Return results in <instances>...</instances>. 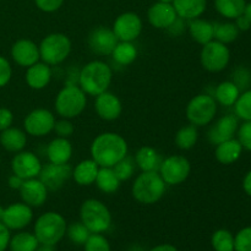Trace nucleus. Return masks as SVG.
Returning <instances> with one entry per match:
<instances>
[{"mask_svg": "<svg viewBox=\"0 0 251 251\" xmlns=\"http://www.w3.org/2000/svg\"><path fill=\"white\" fill-rule=\"evenodd\" d=\"M68 223L63 215L55 211H48L39 216L33 226V233L39 244L55 247L66 235Z\"/></svg>", "mask_w": 251, "mask_h": 251, "instance_id": "obj_3", "label": "nucleus"}, {"mask_svg": "<svg viewBox=\"0 0 251 251\" xmlns=\"http://www.w3.org/2000/svg\"><path fill=\"white\" fill-rule=\"evenodd\" d=\"M12 77V68L5 56L0 55V88L5 87Z\"/></svg>", "mask_w": 251, "mask_h": 251, "instance_id": "obj_46", "label": "nucleus"}, {"mask_svg": "<svg viewBox=\"0 0 251 251\" xmlns=\"http://www.w3.org/2000/svg\"><path fill=\"white\" fill-rule=\"evenodd\" d=\"M33 221V210L25 202H15L4 210L1 222L10 230H24Z\"/></svg>", "mask_w": 251, "mask_h": 251, "instance_id": "obj_16", "label": "nucleus"}, {"mask_svg": "<svg viewBox=\"0 0 251 251\" xmlns=\"http://www.w3.org/2000/svg\"><path fill=\"white\" fill-rule=\"evenodd\" d=\"M55 115L46 108L31 110L24 119V130L33 137H44L50 134L55 124Z\"/></svg>", "mask_w": 251, "mask_h": 251, "instance_id": "obj_11", "label": "nucleus"}, {"mask_svg": "<svg viewBox=\"0 0 251 251\" xmlns=\"http://www.w3.org/2000/svg\"><path fill=\"white\" fill-rule=\"evenodd\" d=\"M238 127H239V119L237 115H223L208 130V141L212 145H218L221 142L233 139L237 135Z\"/></svg>", "mask_w": 251, "mask_h": 251, "instance_id": "obj_18", "label": "nucleus"}, {"mask_svg": "<svg viewBox=\"0 0 251 251\" xmlns=\"http://www.w3.org/2000/svg\"><path fill=\"white\" fill-rule=\"evenodd\" d=\"M98 171H100V166L92 158L83 159V161L78 162L73 168L71 178L74 179V181L77 185L90 186L95 184Z\"/></svg>", "mask_w": 251, "mask_h": 251, "instance_id": "obj_25", "label": "nucleus"}, {"mask_svg": "<svg viewBox=\"0 0 251 251\" xmlns=\"http://www.w3.org/2000/svg\"><path fill=\"white\" fill-rule=\"evenodd\" d=\"M233 82L240 91H245L251 85V71L247 68L237 69L233 74Z\"/></svg>", "mask_w": 251, "mask_h": 251, "instance_id": "obj_44", "label": "nucleus"}, {"mask_svg": "<svg viewBox=\"0 0 251 251\" xmlns=\"http://www.w3.org/2000/svg\"><path fill=\"white\" fill-rule=\"evenodd\" d=\"M113 81V70L102 60H92L78 71V86L87 96H96L109 90Z\"/></svg>", "mask_w": 251, "mask_h": 251, "instance_id": "obj_2", "label": "nucleus"}, {"mask_svg": "<svg viewBox=\"0 0 251 251\" xmlns=\"http://www.w3.org/2000/svg\"><path fill=\"white\" fill-rule=\"evenodd\" d=\"M243 189H244L245 194L251 198V171L248 172L243 179Z\"/></svg>", "mask_w": 251, "mask_h": 251, "instance_id": "obj_52", "label": "nucleus"}, {"mask_svg": "<svg viewBox=\"0 0 251 251\" xmlns=\"http://www.w3.org/2000/svg\"><path fill=\"white\" fill-rule=\"evenodd\" d=\"M243 146L239 142V140L233 137V139L223 141L221 144L216 145L215 157L217 162L225 166L235 163L240 158L243 153Z\"/></svg>", "mask_w": 251, "mask_h": 251, "instance_id": "obj_24", "label": "nucleus"}, {"mask_svg": "<svg viewBox=\"0 0 251 251\" xmlns=\"http://www.w3.org/2000/svg\"><path fill=\"white\" fill-rule=\"evenodd\" d=\"M172 4L178 17L190 21L202 16L207 7V0H173Z\"/></svg>", "mask_w": 251, "mask_h": 251, "instance_id": "obj_26", "label": "nucleus"}, {"mask_svg": "<svg viewBox=\"0 0 251 251\" xmlns=\"http://www.w3.org/2000/svg\"><path fill=\"white\" fill-rule=\"evenodd\" d=\"M188 31L191 39L201 46L213 41V34H215L213 24L205 19L198 17V19L190 20L188 25Z\"/></svg>", "mask_w": 251, "mask_h": 251, "instance_id": "obj_27", "label": "nucleus"}, {"mask_svg": "<svg viewBox=\"0 0 251 251\" xmlns=\"http://www.w3.org/2000/svg\"><path fill=\"white\" fill-rule=\"evenodd\" d=\"M53 131L55 132L56 137H64V139H69L75 132V126L71 123L70 119H65V118H60V119L55 120L54 124Z\"/></svg>", "mask_w": 251, "mask_h": 251, "instance_id": "obj_43", "label": "nucleus"}, {"mask_svg": "<svg viewBox=\"0 0 251 251\" xmlns=\"http://www.w3.org/2000/svg\"><path fill=\"white\" fill-rule=\"evenodd\" d=\"M91 158L100 167L113 168L127 156L129 146L124 137L118 132L105 131L97 135L91 144Z\"/></svg>", "mask_w": 251, "mask_h": 251, "instance_id": "obj_1", "label": "nucleus"}, {"mask_svg": "<svg viewBox=\"0 0 251 251\" xmlns=\"http://www.w3.org/2000/svg\"><path fill=\"white\" fill-rule=\"evenodd\" d=\"M237 135L243 149L251 152V120L250 122H244L242 125H239Z\"/></svg>", "mask_w": 251, "mask_h": 251, "instance_id": "obj_45", "label": "nucleus"}, {"mask_svg": "<svg viewBox=\"0 0 251 251\" xmlns=\"http://www.w3.org/2000/svg\"><path fill=\"white\" fill-rule=\"evenodd\" d=\"M176 19L178 15L171 2L157 1L147 10V20L157 29H168Z\"/></svg>", "mask_w": 251, "mask_h": 251, "instance_id": "obj_21", "label": "nucleus"}, {"mask_svg": "<svg viewBox=\"0 0 251 251\" xmlns=\"http://www.w3.org/2000/svg\"><path fill=\"white\" fill-rule=\"evenodd\" d=\"M247 0H215L216 11L227 20H235L244 14Z\"/></svg>", "mask_w": 251, "mask_h": 251, "instance_id": "obj_34", "label": "nucleus"}, {"mask_svg": "<svg viewBox=\"0 0 251 251\" xmlns=\"http://www.w3.org/2000/svg\"><path fill=\"white\" fill-rule=\"evenodd\" d=\"M87 105V95L78 85H65L56 95L54 109L60 118L74 119L83 113Z\"/></svg>", "mask_w": 251, "mask_h": 251, "instance_id": "obj_5", "label": "nucleus"}, {"mask_svg": "<svg viewBox=\"0 0 251 251\" xmlns=\"http://www.w3.org/2000/svg\"><path fill=\"white\" fill-rule=\"evenodd\" d=\"M34 4L41 11L51 14V12L58 11L63 6L64 0H34Z\"/></svg>", "mask_w": 251, "mask_h": 251, "instance_id": "obj_47", "label": "nucleus"}, {"mask_svg": "<svg viewBox=\"0 0 251 251\" xmlns=\"http://www.w3.org/2000/svg\"><path fill=\"white\" fill-rule=\"evenodd\" d=\"M240 93H242V91L239 90V87L233 81H223V82L218 83L217 87L215 88V95H213L215 97L213 98L221 105L233 107Z\"/></svg>", "mask_w": 251, "mask_h": 251, "instance_id": "obj_30", "label": "nucleus"}, {"mask_svg": "<svg viewBox=\"0 0 251 251\" xmlns=\"http://www.w3.org/2000/svg\"><path fill=\"white\" fill-rule=\"evenodd\" d=\"M11 58L22 68H28L41 60L38 44L28 38L17 39L11 47Z\"/></svg>", "mask_w": 251, "mask_h": 251, "instance_id": "obj_19", "label": "nucleus"}, {"mask_svg": "<svg viewBox=\"0 0 251 251\" xmlns=\"http://www.w3.org/2000/svg\"><path fill=\"white\" fill-rule=\"evenodd\" d=\"M113 171H114L115 176H118L120 181H126L134 176L135 162L130 157L126 156L113 167Z\"/></svg>", "mask_w": 251, "mask_h": 251, "instance_id": "obj_41", "label": "nucleus"}, {"mask_svg": "<svg viewBox=\"0 0 251 251\" xmlns=\"http://www.w3.org/2000/svg\"><path fill=\"white\" fill-rule=\"evenodd\" d=\"M85 251H112L110 243L102 233H91L88 239L83 244Z\"/></svg>", "mask_w": 251, "mask_h": 251, "instance_id": "obj_40", "label": "nucleus"}, {"mask_svg": "<svg viewBox=\"0 0 251 251\" xmlns=\"http://www.w3.org/2000/svg\"><path fill=\"white\" fill-rule=\"evenodd\" d=\"M80 221L91 233H105L112 226L109 208L97 199H87L80 207Z\"/></svg>", "mask_w": 251, "mask_h": 251, "instance_id": "obj_7", "label": "nucleus"}, {"mask_svg": "<svg viewBox=\"0 0 251 251\" xmlns=\"http://www.w3.org/2000/svg\"><path fill=\"white\" fill-rule=\"evenodd\" d=\"M230 61V50L227 44L213 41L203 44L200 51L201 66L208 73H221Z\"/></svg>", "mask_w": 251, "mask_h": 251, "instance_id": "obj_10", "label": "nucleus"}, {"mask_svg": "<svg viewBox=\"0 0 251 251\" xmlns=\"http://www.w3.org/2000/svg\"><path fill=\"white\" fill-rule=\"evenodd\" d=\"M47 157L50 163L66 164L73 157V145L70 140L55 137L47 146Z\"/></svg>", "mask_w": 251, "mask_h": 251, "instance_id": "obj_23", "label": "nucleus"}, {"mask_svg": "<svg viewBox=\"0 0 251 251\" xmlns=\"http://www.w3.org/2000/svg\"><path fill=\"white\" fill-rule=\"evenodd\" d=\"M134 162L141 172H158L162 161L153 147L142 146L135 153Z\"/></svg>", "mask_w": 251, "mask_h": 251, "instance_id": "obj_29", "label": "nucleus"}, {"mask_svg": "<svg viewBox=\"0 0 251 251\" xmlns=\"http://www.w3.org/2000/svg\"><path fill=\"white\" fill-rule=\"evenodd\" d=\"M149 251H179L176 249V247L172 244H159L156 245V247L151 248Z\"/></svg>", "mask_w": 251, "mask_h": 251, "instance_id": "obj_53", "label": "nucleus"}, {"mask_svg": "<svg viewBox=\"0 0 251 251\" xmlns=\"http://www.w3.org/2000/svg\"><path fill=\"white\" fill-rule=\"evenodd\" d=\"M42 162L36 153L31 151H20L11 161L12 174H16L21 179L38 178L42 169Z\"/></svg>", "mask_w": 251, "mask_h": 251, "instance_id": "obj_15", "label": "nucleus"}, {"mask_svg": "<svg viewBox=\"0 0 251 251\" xmlns=\"http://www.w3.org/2000/svg\"><path fill=\"white\" fill-rule=\"evenodd\" d=\"M11 230L2 222H0V251H6L9 249V243L11 239Z\"/></svg>", "mask_w": 251, "mask_h": 251, "instance_id": "obj_49", "label": "nucleus"}, {"mask_svg": "<svg viewBox=\"0 0 251 251\" xmlns=\"http://www.w3.org/2000/svg\"><path fill=\"white\" fill-rule=\"evenodd\" d=\"M14 123V114L7 108H0V132L9 129Z\"/></svg>", "mask_w": 251, "mask_h": 251, "instance_id": "obj_48", "label": "nucleus"}, {"mask_svg": "<svg viewBox=\"0 0 251 251\" xmlns=\"http://www.w3.org/2000/svg\"><path fill=\"white\" fill-rule=\"evenodd\" d=\"M234 24L240 32L248 31V29L251 28V22L244 16V15H240L239 17H237V19L234 20Z\"/></svg>", "mask_w": 251, "mask_h": 251, "instance_id": "obj_50", "label": "nucleus"}, {"mask_svg": "<svg viewBox=\"0 0 251 251\" xmlns=\"http://www.w3.org/2000/svg\"><path fill=\"white\" fill-rule=\"evenodd\" d=\"M157 1H161V2H173V0H157Z\"/></svg>", "mask_w": 251, "mask_h": 251, "instance_id": "obj_57", "label": "nucleus"}, {"mask_svg": "<svg viewBox=\"0 0 251 251\" xmlns=\"http://www.w3.org/2000/svg\"><path fill=\"white\" fill-rule=\"evenodd\" d=\"M36 251H55V250H54V247H50V245L39 244V247L37 248Z\"/></svg>", "mask_w": 251, "mask_h": 251, "instance_id": "obj_55", "label": "nucleus"}, {"mask_svg": "<svg viewBox=\"0 0 251 251\" xmlns=\"http://www.w3.org/2000/svg\"><path fill=\"white\" fill-rule=\"evenodd\" d=\"M66 235H68L69 240L75 245H82L88 239L91 235L90 230L86 228V226L82 222H73L68 226L66 228Z\"/></svg>", "mask_w": 251, "mask_h": 251, "instance_id": "obj_39", "label": "nucleus"}, {"mask_svg": "<svg viewBox=\"0 0 251 251\" xmlns=\"http://www.w3.org/2000/svg\"><path fill=\"white\" fill-rule=\"evenodd\" d=\"M22 202L29 207H42L48 199V189L38 178L26 179L19 189Z\"/></svg>", "mask_w": 251, "mask_h": 251, "instance_id": "obj_20", "label": "nucleus"}, {"mask_svg": "<svg viewBox=\"0 0 251 251\" xmlns=\"http://www.w3.org/2000/svg\"><path fill=\"white\" fill-rule=\"evenodd\" d=\"M0 145L6 151L14 152V153L22 151L27 145L26 131L19 127L10 126L9 129L4 130L0 134Z\"/></svg>", "mask_w": 251, "mask_h": 251, "instance_id": "obj_28", "label": "nucleus"}, {"mask_svg": "<svg viewBox=\"0 0 251 251\" xmlns=\"http://www.w3.org/2000/svg\"><path fill=\"white\" fill-rule=\"evenodd\" d=\"M96 114L105 122H114L119 119L123 113V103L120 98L113 92L105 91L96 96L95 100Z\"/></svg>", "mask_w": 251, "mask_h": 251, "instance_id": "obj_17", "label": "nucleus"}, {"mask_svg": "<svg viewBox=\"0 0 251 251\" xmlns=\"http://www.w3.org/2000/svg\"><path fill=\"white\" fill-rule=\"evenodd\" d=\"M39 247V242L34 233L19 230L15 235H12L9 243L10 251H36Z\"/></svg>", "mask_w": 251, "mask_h": 251, "instance_id": "obj_33", "label": "nucleus"}, {"mask_svg": "<svg viewBox=\"0 0 251 251\" xmlns=\"http://www.w3.org/2000/svg\"><path fill=\"white\" fill-rule=\"evenodd\" d=\"M137 54H139V51H137V48L134 44V42L119 41L117 46H115L114 50L110 54V56H112V59L118 65L127 66L131 65L136 60Z\"/></svg>", "mask_w": 251, "mask_h": 251, "instance_id": "obj_31", "label": "nucleus"}, {"mask_svg": "<svg viewBox=\"0 0 251 251\" xmlns=\"http://www.w3.org/2000/svg\"><path fill=\"white\" fill-rule=\"evenodd\" d=\"M243 15H244V16L251 22V1L247 2V5H245V9H244V14Z\"/></svg>", "mask_w": 251, "mask_h": 251, "instance_id": "obj_54", "label": "nucleus"}, {"mask_svg": "<svg viewBox=\"0 0 251 251\" xmlns=\"http://www.w3.org/2000/svg\"><path fill=\"white\" fill-rule=\"evenodd\" d=\"M213 29H215V34H213V39L221 42L223 44H230L239 37L240 31L238 27L235 26L234 22H216L213 24Z\"/></svg>", "mask_w": 251, "mask_h": 251, "instance_id": "obj_36", "label": "nucleus"}, {"mask_svg": "<svg viewBox=\"0 0 251 251\" xmlns=\"http://www.w3.org/2000/svg\"><path fill=\"white\" fill-rule=\"evenodd\" d=\"M233 107H234V114L237 115L238 119H242L244 120V122H250L251 120V90L243 91Z\"/></svg>", "mask_w": 251, "mask_h": 251, "instance_id": "obj_38", "label": "nucleus"}, {"mask_svg": "<svg viewBox=\"0 0 251 251\" xmlns=\"http://www.w3.org/2000/svg\"><path fill=\"white\" fill-rule=\"evenodd\" d=\"M22 183H24V179L17 176L16 174H12V176H10L9 179H7V185L11 189H14V190H19V189L21 188Z\"/></svg>", "mask_w": 251, "mask_h": 251, "instance_id": "obj_51", "label": "nucleus"}, {"mask_svg": "<svg viewBox=\"0 0 251 251\" xmlns=\"http://www.w3.org/2000/svg\"><path fill=\"white\" fill-rule=\"evenodd\" d=\"M167 184L158 172H142L136 176L131 186L132 198L142 205H153L162 200Z\"/></svg>", "mask_w": 251, "mask_h": 251, "instance_id": "obj_4", "label": "nucleus"}, {"mask_svg": "<svg viewBox=\"0 0 251 251\" xmlns=\"http://www.w3.org/2000/svg\"><path fill=\"white\" fill-rule=\"evenodd\" d=\"M218 105L213 96L200 93L189 100L185 109L186 119L189 124L196 127L206 126L211 124L217 114Z\"/></svg>", "mask_w": 251, "mask_h": 251, "instance_id": "obj_8", "label": "nucleus"}, {"mask_svg": "<svg viewBox=\"0 0 251 251\" xmlns=\"http://www.w3.org/2000/svg\"><path fill=\"white\" fill-rule=\"evenodd\" d=\"M158 173L167 185H180L191 173L190 161L181 154H172L161 162Z\"/></svg>", "mask_w": 251, "mask_h": 251, "instance_id": "obj_9", "label": "nucleus"}, {"mask_svg": "<svg viewBox=\"0 0 251 251\" xmlns=\"http://www.w3.org/2000/svg\"><path fill=\"white\" fill-rule=\"evenodd\" d=\"M51 76H53V71H51L50 65L43 63V61H38L27 68L25 80L29 88L41 91L48 87L51 81Z\"/></svg>", "mask_w": 251, "mask_h": 251, "instance_id": "obj_22", "label": "nucleus"}, {"mask_svg": "<svg viewBox=\"0 0 251 251\" xmlns=\"http://www.w3.org/2000/svg\"><path fill=\"white\" fill-rule=\"evenodd\" d=\"M234 251H251V227H244L234 235Z\"/></svg>", "mask_w": 251, "mask_h": 251, "instance_id": "obj_42", "label": "nucleus"}, {"mask_svg": "<svg viewBox=\"0 0 251 251\" xmlns=\"http://www.w3.org/2000/svg\"><path fill=\"white\" fill-rule=\"evenodd\" d=\"M95 184L102 193L104 194H114L119 190L122 181L115 176L113 168H107V167H100L97 178H96Z\"/></svg>", "mask_w": 251, "mask_h": 251, "instance_id": "obj_32", "label": "nucleus"}, {"mask_svg": "<svg viewBox=\"0 0 251 251\" xmlns=\"http://www.w3.org/2000/svg\"><path fill=\"white\" fill-rule=\"evenodd\" d=\"M73 176V168L69 163H50L42 166L38 179L46 185L48 191H58L65 185L66 181Z\"/></svg>", "mask_w": 251, "mask_h": 251, "instance_id": "obj_13", "label": "nucleus"}, {"mask_svg": "<svg viewBox=\"0 0 251 251\" xmlns=\"http://www.w3.org/2000/svg\"><path fill=\"white\" fill-rule=\"evenodd\" d=\"M4 210H5V208H4V207H1V206H0V222H1L2 215H4Z\"/></svg>", "mask_w": 251, "mask_h": 251, "instance_id": "obj_56", "label": "nucleus"}, {"mask_svg": "<svg viewBox=\"0 0 251 251\" xmlns=\"http://www.w3.org/2000/svg\"><path fill=\"white\" fill-rule=\"evenodd\" d=\"M38 47L41 60L50 66H56L63 64L69 58L73 43L66 34L54 32L47 34Z\"/></svg>", "mask_w": 251, "mask_h": 251, "instance_id": "obj_6", "label": "nucleus"}, {"mask_svg": "<svg viewBox=\"0 0 251 251\" xmlns=\"http://www.w3.org/2000/svg\"><path fill=\"white\" fill-rule=\"evenodd\" d=\"M211 245L215 251H234V235L228 229H217L211 237Z\"/></svg>", "mask_w": 251, "mask_h": 251, "instance_id": "obj_37", "label": "nucleus"}, {"mask_svg": "<svg viewBox=\"0 0 251 251\" xmlns=\"http://www.w3.org/2000/svg\"><path fill=\"white\" fill-rule=\"evenodd\" d=\"M142 20L136 12L126 11L120 14L113 24V32L120 42H134L142 32Z\"/></svg>", "mask_w": 251, "mask_h": 251, "instance_id": "obj_12", "label": "nucleus"}, {"mask_svg": "<svg viewBox=\"0 0 251 251\" xmlns=\"http://www.w3.org/2000/svg\"><path fill=\"white\" fill-rule=\"evenodd\" d=\"M118 38L112 28L98 26L90 32L87 44L93 54L100 56H109L118 44Z\"/></svg>", "mask_w": 251, "mask_h": 251, "instance_id": "obj_14", "label": "nucleus"}, {"mask_svg": "<svg viewBox=\"0 0 251 251\" xmlns=\"http://www.w3.org/2000/svg\"><path fill=\"white\" fill-rule=\"evenodd\" d=\"M199 140V130L198 127L194 125H184L180 129L176 131V137H174V142H176V147L181 151H189L195 145L198 144Z\"/></svg>", "mask_w": 251, "mask_h": 251, "instance_id": "obj_35", "label": "nucleus"}]
</instances>
